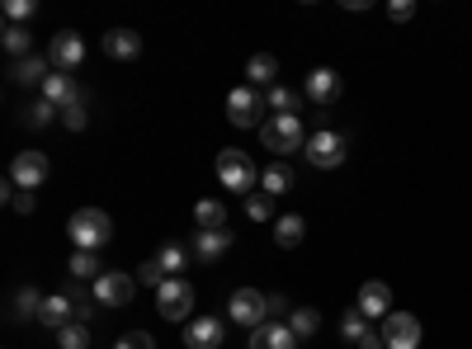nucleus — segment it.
Returning a JSON list of instances; mask_svg holds the SVG:
<instances>
[{"instance_id":"a211bd4d","label":"nucleus","mask_w":472,"mask_h":349,"mask_svg":"<svg viewBox=\"0 0 472 349\" xmlns=\"http://www.w3.org/2000/svg\"><path fill=\"white\" fill-rule=\"evenodd\" d=\"M76 321V303L72 297H47L43 303V312H38V326H47V330H62V326H72Z\"/></svg>"},{"instance_id":"2eb2a0df","label":"nucleus","mask_w":472,"mask_h":349,"mask_svg":"<svg viewBox=\"0 0 472 349\" xmlns=\"http://www.w3.org/2000/svg\"><path fill=\"white\" fill-rule=\"evenodd\" d=\"M250 349H298V336L289 321H265L260 330H250Z\"/></svg>"},{"instance_id":"72a5a7b5","label":"nucleus","mask_w":472,"mask_h":349,"mask_svg":"<svg viewBox=\"0 0 472 349\" xmlns=\"http://www.w3.org/2000/svg\"><path fill=\"white\" fill-rule=\"evenodd\" d=\"M57 113H62V109L53 104V99H33V104H29V128H47Z\"/></svg>"},{"instance_id":"6ab92c4d","label":"nucleus","mask_w":472,"mask_h":349,"mask_svg":"<svg viewBox=\"0 0 472 349\" xmlns=\"http://www.w3.org/2000/svg\"><path fill=\"white\" fill-rule=\"evenodd\" d=\"M47 76H53V62H47V57H24V62L10 66V80H14V86H43Z\"/></svg>"},{"instance_id":"4be33fe9","label":"nucleus","mask_w":472,"mask_h":349,"mask_svg":"<svg viewBox=\"0 0 472 349\" xmlns=\"http://www.w3.org/2000/svg\"><path fill=\"white\" fill-rule=\"evenodd\" d=\"M302 99H308V95H298V90H289V86H269V90H265V109L283 113V119H298Z\"/></svg>"},{"instance_id":"b1692460","label":"nucleus","mask_w":472,"mask_h":349,"mask_svg":"<svg viewBox=\"0 0 472 349\" xmlns=\"http://www.w3.org/2000/svg\"><path fill=\"white\" fill-rule=\"evenodd\" d=\"M246 76H250V86H274V76H279V62L274 57H269V53H256V57H250L246 62Z\"/></svg>"},{"instance_id":"2f4dec72","label":"nucleus","mask_w":472,"mask_h":349,"mask_svg":"<svg viewBox=\"0 0 472 349\" xmlns=\"http://www.w3.org/2000/svg\"><path fill=\"white\" fill-rule=\"evenodd\" d=\"M57 345H62V349H90V326H80V321L62 326V330H57Z\"/></svg>"},{"instance_id":"c85d7f7f","label":"nucleus","mask_w":472,"mask_h":349,"mask_svg":"<svg viewBox=\"0 0 472 349\" xmlns=\"http://www.w3.org/2000/svg\"><path fill=\"white\" fill-rule=\"evenodd\" d=\"M66 270H72L76 278H99L105 270H99V255L95 251H76L72 260H66Z\"/></svg>"},{"instance_id":"c756f323","label":"nucleus","mask_w":472,"mask_h":349,"mask_svg":"<svg viewBox=\"0 0 472 349\" xmlns=\"http://www.w3.org/2000/svg\"><path fill=\"white\" fill-rule=\"evenodd\" d=\"M341 336H345V340H354V345H359V340L368 336V317H364L359 307H350L345 317H341Z\"/></svg>"},{"instance_id":"423d86ee","label":"nucleus","mask_w":472,"mask_h":349,"mask_svg":"<svg viewBox=\"0 0 472 349\" xmlns=\"http://www.w3.org/2000/svg\"><path fill=\"white\" fill-rule=\"evenodd\" d=\"M345 132H331V128H322V132H312L308 137V161L316 165V170H335V165H345Z\"/></svg>"},{"instance_id":"e433bc0d","label":"nucleus","mask_w":472,"mask_h":349,"mask_svg":"<svg viewBox=\"0 0 472 349\" xmlns=\"http://www.w3.org/2000/svg\"><path fill=\"white\" fill-rule=\"evenodd\" d=\"M33 20V0H5V24H24Z\"/></svg>"},{"instance_id":"1a4fd4ad","label":"nucleus","mask_w":472,"mask_h":349,"mask_svg":"<svg viewBox=\"0 0 472 349\" xmlns=\"http://www.w3.org/2000/svg\"><path fill=\"white\" fill-rule=\"evenodd\" d=\"M383 340L387 349H420V321L411 312H387L383 317Z\"/></svg>"},{"instance_id":"f257e3e1","label":"nucleus","mask_w":472,"mask_h":349,"mask_svg":"<svg viewBox=\"0 0 472 349\" xmlns=\"http://www.w3.org/2000/svg\"><path fill=\"white\" fill-rule=\"evenodd\" d=\"M66 237H72L76 251H99L109 237H114V222L105 208H76L72 218H66Z\"/></svg>"},{"instance_id":"5701e85b","label":"nucleus","mask_w":472,"mask_h":349,"mask_svg":"<svg viewBox=\"0 0 472 349\" xmlns=\"http://www.w3.org/2000/svg\"><path fill=\"white\" fill-rule=\"evenodd\" d=\"M302 237H308V222H302L298 212H283V218H274V241L283 245V251L302 245Z\"/></svg>"},{"instance_id":"f03ea898","label":"nucleus","mask_w":472,"mask_h":349,"mask_svg":"<svg viewBox=\"0 0 472 349\" xmlns=\"http://www.w3.org/2000/svg\"><path fill=\"white\" fill-rule=\"evenodd\" d=\"M260 142L265 152L289 156V152H308V132H302V119H283V113H269L260 123Z\"/></svg>"},{"instance_id":"79ce46f5","label":"nucleus","mask_w":472,"mask_h":349,"mask_svg":"<svg viewBox=\"0 0 472 349\" xmlns=\"http://www.w3.org/2000/svg\"><path fill=\"white\" fill-rule=\"evenodd\" d=\"M354 349H387V340H383V330H368V336L354 345Z\"/></svg>"},{"instance_id":"0eeeda50","label":"nucleus","mask_w":472,"mask_h":349,"mask_svg":"<svg viewBox=\"0 0 472 349\" xmlns=\"http://www.w3.org/2000/svg\"><path fill=\"white\" fill-rule=\"evenodd\" d=\"M265 95L256 90V86H236L232 95H227V119L236 123V128H260L265 119Z\"/></svg>"},{"instance_id":"dca6fc26","label":"nucleus","mask_w":472,"mask_h":349,"mask_svg":"<svg viewBox=\"0 0 472 349\" xmlns=\"http://www.w3.org/2000/svg\"><path fill=\"white\" fill-rule=\"evenodd\" d=\"M184 345L190 349H217L223 345V321L217 317H194L190 326H184Z\"/></svg>"},{"instance_id":"cd10ccee","label":"nucleus","mask_w":472,"mask_h":349,"mask_svg":"<svg viewBox=\"0 0 472 349\" xmlns=\"http://www.w3.org/2000/svg\"><path fill=\"white\" fill-rule=\"evenodd\" d=\"M156 264H161V270H165V278H180V270H184V264H190V251H184V245H161V255H156Z\"/></svg>"},{"instance_id":"4468645a","label":"nucleus","mask_w":472,"mask_h":349,"mask_svg":"<svg viewBox=\"0 0 472 349\" xmlns=\"http://www.w3.org/2000/svg\"><path fill=\"white\" fill-rule=\"evenodd\" d=\"M105 57H114V62H138V57H142V33H132V29H109V33H105Z\"/></svg>"},{"instance_id":"7c9ffc66","label":"nucleus","mask_w":472,"mask_h":349,"mask_svg":"<svg viewBox=\"0 0 472 349\" xmlns=\"http://www.w3.org/2000/svg\"><path fill=\"white\" fill-rule=\"evenodd\" d=\"M14 303H20V307H14V317H20V321H24V317H29V321H38V312H43L47 297H43L38 288H24L20 297H14Z\"/></svg>"},{"instance_id":"412c9836","label":"nucleus","mask_w":472,"mask_h":349,"mask_svg":"<svg viewBox=\"0 0 472 349\" xmlns=\"http://www.w3.org/2000/svg\"><path fill=\"white\" fill-rule=\"evenodd\" d=\"M293 189V170L283 161H274V165H265L260 170V194H269V198H283Z\"/></svg>"},{"instance_id":"ea45409f","label":"nucleus","mask_w":472,"mask_h":349,"mask_svg":"<svg viewBox=\"0 0 472 349\" xmlns=\"http://www.w3.org/2000/svg\"><path fill=\"white\" fill-rule=\"evenodd\" d=\"M72 303H76V321H80V326H90V317H95V303H90V297L80 293V288L72 293Z\"/></svg>"},{"instance_id":"aec40b11","label":"nucleus","mask_w":472,"mask_h":349,"mask_svg":"<svg viewBox=\"0 0 472 349\" xmlns=\"http://www.w3.org/2000/svg\"><path fill=\"white\" fill-rule=\"evenodd\" d=\"M43 99H53L57 109H66V104H76V99H86V95L76 90V80L66 76V71H53V76L43 80Z\"/></svg>"},{"instance_id":"39448f33","label":"nucleus","mask_w":472,"mask_h":349,"mask_svg":"<svg viewBox=\"0 0 472 349\" xmlns=\"http://www.w3.org/2000/svg\"><path fill=\"white\" fill-rule=\"evenodd\" d=\"M227 317L246 330H260L269 321V293H256V288H236L232 303H227Z\"/></svg>"},{"instance_id":"f704fd0d","label":"nucleus","mask_w":472,"mask_h":349,"mask_svg":"<svg viewBox=\"0 0 472 349\" xmlns=\"http://www.w3.org/2000/svg\"><path fill=\"white\" fill-rule=\"evenodd\" d=\"M5 204H10L14 212H24V218H29V212L38 208V198H33V189H14V185H5Z\"/></svg>"},{"instance_id":"7ed1b4c3","label":"nucleus","mask_w":472,"mask_h":349,"mask_svg":"<svg viewBox=\"0 0 472 349\" xmlns=\"http://www.w3.org/2000/svg\"><path fill=\"white\" fill-rule=\"evenodd\" d=\"M217 179H223V189H232V194H256V185H260V175H256V161H250L246 152H236V146H223L217 152Z\"/></svg>"},{"instance_id":"393cba45","label":"nucleus","mask_w":472,"mask_h":349,"mask_svg":"<svg viewBox=\"0 0 472 349\" xmlns=\"http://www.w3.org/2000/svg\"><path fill=\"white\" fill-rule=\"evenodd\" d=\"M194 222H198V231H223L227 227V208L217 204V198H204V204L194 208Z\"/></svg>"},{"instance_id":"473e14b6","label":"nucleus","mask_w":472,"mask_h":349,"mask_svg":"<svg viewBox=\"0 0 472 349\" xmlns=\"http://www.w3.org/2000/svg\"><path fill=\"white\" fill-rule=\"evenodd\" d=\"M246 218L250 222H269V218H274V198H269V194H250L246 198Z\"/></svg>"},{"instance_id":"9b49d317","label":"nucleus","mask_w":472,"mask_h":349,"mask_svg":"<svg viewBox=\"0 0 472 349\" xmlns=\"http://www.w3.org/2000/svg\"><path fill=\"white\" fill-rule=\"evenodd\" d=\"M47 179V156L43 152H20L10 161V185L14 189H38Z\"/></svg>"},{"instance_id":"6e6552de","label":"nucleus","mask_w":472,"mask_h":349,"mask_svg":"<svg viewBox=\"0 0 472 349\" xmlns=\"http://www.w3.org/2000/svg\"><path fill=\"white\" fill-rule=\"evenodd\" d=\"M47 62H53V71H76V66L86 62V38H80L76 29L53 33V43H47Z\"/></svg>"},{"instance_id":"a878e982","label":"nucleus","mask_w":472,"mask_h":349,"mask_svg":"<svg viewBox=\"0 0 472 349\" xmlns=\"http://www.w3.org/2000/svg\"><path fill=\"white\" fill-rule=\"evenodd\" d=\"M289 330H293L298 340H312L316 330H322V312H316V307H298L293 317H289Z\"/></svg>"},{"instance_id":"f3484780","label":"nucleus","mask_w":472,"mask_h":349,"mask_svg":"<svg viewBox=\"0 0 472 349\" xmlns=\"http://www.w3.org/2000/svg\"><path fill=\"white\" fill-rule=\"evenodd\" d=\"M232 251V231H194V260L198 264H213L217 255H227Z\"/></svg>"},{"instance_id":"20e7f679","label":"nucleus","mask_w":472,"mask_h":349,"mask_svg":"<svg viewBox=\"0 0 472 349\" xmlns=\"http://www.w3.org/2000/svg\"><path fill=\"white\" fill-rule=\"evenodd\" d=\"M156 312L165 321H194V288L184 284V278H165V284L156 288Z\"/></svg>"},{"instance_id":"c9c22d12","label":"nucleus","mask_w":472,"mask_h":349,"mask_svg":"<svg viewBox=\"0 0 472 349\" xmlns=\"http://www.w3.org/2000/svg\"><path fill=\"white\" fill-rule=\"evenodd\" d=\"M62 123L72 128V132H80V128H86V123H90V109H86V99H76V104H66V109H62Z\"/></svg>"},{"instance_id":"f8f14e48","label":"nucleus","mask_w":472,"mask_h":349,"mask_svg":"<svg viewBox=\"0 0 472 349\" xmlns=\"http://www.w3.org/2000/svg\"><path fill=\"white\" fill-rule=\"evenodd\" d=\"M341 76L331 71V66H316V71L308 76V86H302V95L312 99V104H335V99H341Z\"/></svg>"},{"instance_id":"ddd939ff","label":"nucleus","mask_w":472,"mask_h":349,"mask_svg":"<svg viewBox=\"0 0 472 349\" xmlns=\"http://www.w3.org/2000/svg\"><path fill=\"white\" fill-rule=\"evenodd\" d=\"M354 307H359L368 321H383L387 312H392V288L378 284V278H368V284L359 288V303H354Z\"/></svg>"},{"instance_id":"9d476101","label":"nucleus","mask_w":472,"mask_h":349,"mask_svg":"<svg viewBox=\"0 0 472 349\" xmlns=\"http://www.w3.org/2000/svg\"><path fill=\"white\" fill-rule=\"evenodd\" d=\"M132 293H138V278H132V274L109 270V274L95 278V303H105V307H128Z\"/></svg>"},{"instance_id":"a19ab883","label":"nucleus","mask_w":472,"mask_h":349,"mask_svg":"<svg viewBox=\"0 0 472 349\" xmlns=\"http://www.w3.org/2000/svg\"><path fill=\"white\" fill-rule=\"evenodd\" d=\"M387 14H392L397 24H407L411 14H416V0H392V5H387Z\"/></svg>"},{"instance_id":"4c0bfd02","label":"nucleus","mask_w":472,"mask_h":349,"mask_svg":"<svg viewBox=\"0 0 472 349\" xmlns=\"http://www.w3.org/2000/svg\"><path fill=\"white\" fill-rule=\"evenodd\" d=\"M114 349H156V340H151V336H147V330H128V336H123V340H118Z\"/></svg>"},{"instance_id":"58836bf2","label":"nucleus","mask_w":472,"mask_h":349,"mask_svg":"<svg viewBox=\"0 0 472 349\" xmlns=\"http://www.w3.org/2000/svg\"><path fill=\"white\" fill-rule=\"evenodd\" d=\"M138 278H142V288H161V284H165V270H161V264H156V260H147Z\"/></svg>"},{"instance_id":"bb28decb","label":"nucleus","mask_w":472,"mask_h":349,"mask_svg":"<svg viewBox=\"0 0 472 349\" xmlns=\"http://www.w3.org/2000/svg\"><path fill=\"white\" fill-rule=\"evenodd\" d=\"M0 43H5V53H10V57H20V62L33 57V53H29V29H24V24H5Z\"/></svg>"}]
</instances>
